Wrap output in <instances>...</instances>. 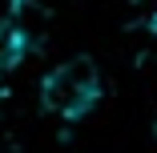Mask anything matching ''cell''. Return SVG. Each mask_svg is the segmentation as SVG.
Wrapping results in <instances>:
<instances>
[{"label":"cell","instance_id":"obj_1","mask_svg":"<svg viewBox=\"0 0 157 153\" xmlns=\"http://www.w3.org/2000/svg\"><path fill=\"white\" fill-rule=\"evenodd\" d=\"M40 101L48 113L65 117V121H85L101 101V73L93 56H73L65 65H56L44 85H40Z\"/></svg>","mask_w":157,"mask_h":153},{"label":"cell","instance_id":"obj_2","mask_svg":"<svg viewBox=\"0 0 157 153\" xmlns=\"http://www.w3.org/2000/svg\"><path fill=\"white\" fill-rule=\"evenodd\" d=\"M33 48H40V36H36V28H28V24H20L16 16H8V20H0V69H16L20 60L33 52Z\"/></svg>","mask_w":157,"mask_h":153},{"label":"cell","instance_id":"obj_3","mask_svg":"<svg viewBox=\"0 0 157 153\" xmlns=\"http://www.w3.org/2000/svg\"><path fill=\"white\" fill-rule=\"evenodd\" d=\"M153 133H157V125H153Z\"/></svg>","mask_w":157,"mask_h":153}]
</instances>
